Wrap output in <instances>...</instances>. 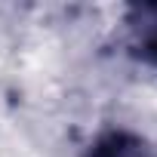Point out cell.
Listing matches in <instances>:
<instances>
[{
  "label": "cell",
  "instance_id": "cell-1",
  "mask_svg": "<svg viewBox=\"0 0 157 157\" xmlns=\"http://www.w3.org/2000/svg\"><path fill=\"white\" fill-rule=\"evenodd\" d=\"M123 40L136 62L157 71V0L129 3L123 10Z\"/></svg>",
  "mask_w": 157,
  "mask_h": 157
},
{
  "label": "cell",
  "instance_id": "cell-2",
  "mask_svg": "<svg viewBox=\"0 0 157 157\" xmlns=\"http://www.w3.org/2000/svg\"><path fill=\"white\" fill-rule=\"evenodd\" d=\"M80 157H157V148L132 129L111 126V129H102L83 148Z\"/></svg>",
  "mask_w": 157,
  "mask_h": 157
}]
</instances>
